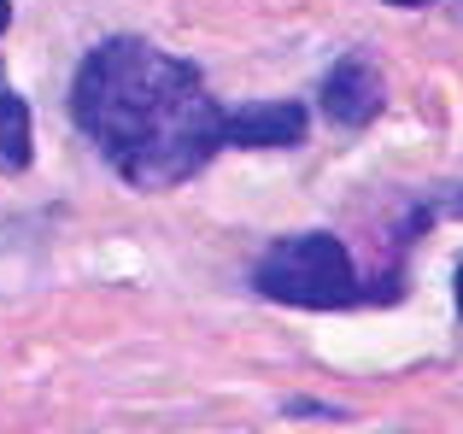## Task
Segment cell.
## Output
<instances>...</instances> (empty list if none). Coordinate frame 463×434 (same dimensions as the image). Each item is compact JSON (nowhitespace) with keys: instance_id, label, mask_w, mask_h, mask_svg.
Returning <instances> with one entry per match:
<instances>
[{"instance_id":"1","label":"cell","mask_w":463,"mask_h":434,"mask_svg":"<svg viewBox=\"0 0 463 434\" xmlns=\"http://www.w3.org/2000/svg\"><path fill=\"white\" fill-rule=\"evenodd\" d=\"M223 112L200 65L153 47L147 35H106L71 77V118L82 141L141 194L200 176L223 141Z\"/></svg>"},{"instance_id":"2","label":"cell","mask_w":463,"mask_h":434,"mask_svg":"<svg viewBox=\"0 0 463 434\" xmlns=\"http://www.w3.org/2000/svg\"><path fill=\"white\" fill-rule=\"evenodd\" d=\"M252 294L270 299V306H294V311H346L358 299H370V288H364L340 235L299 229V235H282L259 252Z\"/></svg>"},{"instance_id":"3","label":"cell","mask_w":463,"mask_h":434,"mask_svg":"<svg viewBox=\"0 0 463 434\" xmlns=\"http://www.w3.org/2000/svg\"><path fill=\"white\" fill-rule=\"evenodd\" d=\"M317 106H323V118L335 129H364V124H375V112L387 106V77H382V65H375L370 53H340L335 65H328V77H323V89H317Z\"/></svg>"},{"instance_id":"4","label":"cell","mask_w":463,"mask_h":434,"mask_svg":"<svg viewBox=\"0 0 463 434\" xmlns=\"http://www.w3.org/2000/svg\"><path fill=\"white\" fill-rule=\"evenodd\" d=\"M311 129V112L299 100H247L223 112V141L229 147H299Z\"/></svg>"},{"instance_id":"5","label":"cell","mask_w":463,"mask_h":434,"mask_svg":"<svg viewBox=\"0 0 463 434\" xmlns=\"http://www.w3.org/2000/svg\"><path fill=\"white\" fill-rule=\"evenodd\" d=\"M35 159V124L30 106L12 82H0V176H24Z\"/></svg>"},{"instance_id":"6","label":"cell","mask_w":463,"mask_h":434,"mask_svg":"<svg viewBox=\"0 0 463 434\" xmlns=\"http://www.w3.org/2000/svg\"><path fill=\"white\" fill-rule=\"evenodd\" d=\"M452 299H458V317H463V264H458V282H452Z\"/></svg>"},{"instance_id":"7","label":"cell","mask_w":463,"mask_h":434,"mask_svg":"<svg viewBox=\"0 0 463 434\" xmlns=\"http://www.w3.org/2000/svg\"><path fill=\"white\" fill-rule=\"evenodd\" d=\"M6 24H12V0H0V35H6Z\"/></svg>"},{"instance_id":"8","label":"cell","mask_w":463,"mask_h":434,"mask_svg":"<svg viewBox=\"0 0 463 434\" xmlns=\"http://www.w3.org/2000/svg\"><path fill=\"white\" fill-rule=\"evenodd\" d=\"M387 6H429V0H387Z\"/></svg>"}]
</instances>
